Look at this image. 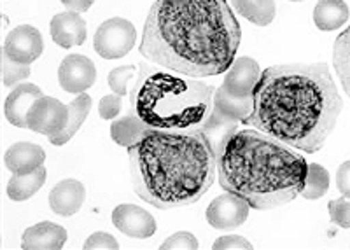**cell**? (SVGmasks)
Listing matches in <instances>:
<instances>
[{"instance_id":"24","label":"cell","mask_w":350,"mask_h":250,"mask_svg":"<svg viewBox=\"0 0 350 250\" xmlns=\"http://www.w3.org/2000/svg\"><path fill=\"white\" fill-rule=\"evenodd\" d=\"M329 189V171L319 163L308 165V173H306L305 187L301 191V196L305 199H319L323 198Z\"/></svg>"},{"instance_id":"19","label":"cell","mask_w":350,"mask_h":250,"mask_svg":"<svg viewBox=\"0 0 350 250\" xmlns=\"http://www.w3.org/2000/svg\"><path fill=\"white\" fill-rule=\"evenodd\" d=\"M350 16L345 0H319L314 9L315 27L323 32H333L342 28Z\"/></svg>"},{"instance_id":"29","label":"cell","mask_w":350,"mask_h":250,"mask_svg":"<svg viewBox=\"0 0 350 250\" xmlns=\"http://www.w3.org/2000/svg\"><path fill=\"white\" fill-rule=\"evenodd\" d=\"M121 105H123V100H121V95H118V93H112V95L104 96V98L100 100V104H98L100 117L105 121L114 120V117L120 115Z\"/></svg>"},{"instance_id":"11","label":"cell","mask_w":350,"mask_h":250,"mask_svg":"<svg viewBox=\"0 0 350 250\" xmlns=\"http://www.w3.org/2000/svg\"><path fill=\"white\" fill-rule=\"evenodd\" d=\"M112 224L123 234L130 238H151L156 233V221L148 210L131 205V203H123L112 210Z\"/></svg>"},{"instance_id":"17","label":"cell","mask_w":350,"mask_h":250,"mask_svg":"<svg viewBox=\"0 0 350 250\" xmlns=\"http://www.w3.org/2000/svg\"><path fill=\"white\" fill-rule=\"evenodd\" d=\"M5 167L14 175H23L36 171L37 168L44 167L46 152L40 145L30 142H18L8 149L4 156Z\"/></svg>"},{"instance_id":"18","label":"cell","mask_w":350,"mask_h":250,"mask_svg":"<svg viewBox=\"0 0 350 250\" xmlns=\"http://www.w3.org/2000/svg\"><path fill=\"white\" fill-rule=\"evenodd\" d=\"M92 96L88 95V93H81V95H77V98L72 100L70 104H68L67 126L58 135L49 137V142L53 145H65V143L70 142L72 137L76 135L84 121H86L88 114L92 111Z\"/></svg>"},{"instance_id":"26","label":"cell","mask_w":350,"mask_h":250,"mask_svg":"<svg viewBox=\"0 0 350 250\" xmlns=\"http://www.w3.org/2000/svg\"><path fill=\"white\" fill-rule=\"evenodd\" d=\"M2 65H4V84L8 87H12L14 84L23 83L25 79L30 77V65L18 64L11 60L5 53H2Z\"/></svg>"},{"instance_id":"7","label":"cell","mask_w":350,"mask_h":250,"mask_svg":"<svg viewBox=\"0 0 350 250\" xmlns=\"http://www.w3.org/2000/svg\"><path fill=\"white\" fill-rule=\"evenodd\" d=\"M68 121V105L62 104L60 100L53 96H40L36 100L30 112L27 115V128L28 130L40 133L46 137H55L64 128L67 126Z\"/></svg>"},{"instance_id":"27","label":"cell","mask_w":350,"mask_h":250,"mask_svg":"<svg viewBox=\"0 0 350 250\" xmlns=\"http://www.w3.org/2000/svg\"><path fill=\"white\" fill-rule=\"evenodd\" d=\"M331 223L342 230H350V199L342 196L338 199H331L327 205Z\"/></svg>"},{"instance_id":"30","label":"cell","mask_w":350,"mask_h":250,"mask_svg":"<svg viewBox=\"0 0 350 250\" xmlns=\"http://www.w3.org/2000/svg\"><path fill=\"white\" fill-rule=\"evenodd\" d=\"M84 249L86 250H98V249H104V250H112V249H120V243L118 240L109 233H93L90 238L84 242Z\"/></svg>"},{"instance_id":"9","label":"cell","mask_w":350,"mask_h":250,"mask_svg":"<svg viewBox=\"0 0 350 250\" xmlns=\"http://www.w3.org/2000/svg\"><path fill=\"white\" fill-rule=\"evenodd\" d=\"M249 210H251V207L245 199L226 193V195L217 196L208 205L205 217L212 227L228 231L242 226L249 217Z\"/></svg>"},{"instance_id":"4","label":"cell","mask_w":350,"mask_h":250,"mask_svg":"<svg viewBox=\"0 0 350 250\" xmlns=\"http://www.w3.org/2000/svg\"><path fill=\"white\" fill-rule=\"evenodd\" d=\"M308 163L287 143L256 128H235L217 147V179L254 210L287 205L305 187Z\"/></svg>"},{"instance_id":"28","label":"cell","mask_w":350,"mask_h":250,"mask_svg":"<svg viewBox=\"0 0 350 250\" xmlns=\"http://www.w3.org/2000/svg\"><path fill=\"white\" fill-rule=\"evenodd\" d=\"M161 249L195 250L198 249V240H196L191 233L180 231V233H175L172 234V236H168V238L161 243Z\"/></svg>"},{"instance_id":"5","label":"cell","mask_w":350,"mask_h":250,"mask_svg":"<svg viewBox=\"0 0 350 250\" xmlns=\"http://www.w3.org/2000/svg\"><path fill=\"white\" fill-rule=\"evenodd\" d=\"M215 87L196 77L140 64L130 89L131 112L149 130H203L214 111Z\"/></svg>"},{"instance_id":"10","label":"cell","mask_w":350,"mask_h":250,"mask_svg":"<svg viewBox=\"0 0 350 250\" xmlns=\"http://www.w3.org/2000/svg\"><path fill=\"white\" fill-rule=\"evenodd\" d=\"M96 81V68L88 56L68 55L58 68V83L67 93H86Z\"/></svg>"},{"instance_id":"34","label":"cell","mask_w":350,"mask_h":250,"mask_svg":"<svg viewBox=\"0 0 350 250\" xmlns=\"http://www.w3.org/2000/svg\"><path fill=\"white\" fill-rule=\"evenodd\" d=\"M293 2H301V0H293Z\"/></svg>"},{"instance_id":"20","label":"cell","mask_w":350,"mask_h":250,"mask_svg":"<svg viewBox=\"0 0 350 250\" xmlns=\"http://www.w3.org/2000/svg\"><path fill=\"white\" fill-rule=\"evenodd\" d=\"M149 128L142 123L135 112H130L121 120L114 121L111 126V137L118 145L130 149L131 145L139 143L146 137Z\"/></svg>"},{"instance_id":"23","label":"cell","mask_w":350,"mask_h":250,"mask_svg":"<svg viewBox=\"0 0 350 250\" xmlns=\"http://www.w3.org/2000/svg\"><path fill=\"white\" fill-rule=\"evenodd\" d=\"M333 65L343 92L350 96V27L334 39Z\"/></svg>"},{"instance_id":"22","label":"cell","mask_w":350,"mask_h":250,"mask_svg":"<svg viewBox=\"0 0 350 250\" xmlns=\"http://www.w3.org/2000/svg\"><path fill=\"white\" fill-rule=\"evenodd\" d=\"M237 12L247 21L267 27L275 18V0H231Z\"/></svg>"},{"instance_id":"13","label":"cell","mask_w":350,"mask_h":250,"mask_svg":"<svg viewBox=\"0 0 350 250\" xmlns=\"http://www.w3.org/2000/svg\"><path fill=\"white\" fill-rule=\"evenodd\" d=\"M49 32L60 48L70 49L74 46H81L86 40V23L79 12L65 11L53 16Z\"/></svg>"},{"instance_id":"32","label":"cell","mask_w":350,"mask_h":250,"mask_svg":"<svg viewBox=\"0 0 350 250\" xmlns=\"http://www.w3.org/2000/svg\"><path fill=\"white\" fill-rule=\"evenodd\" d=\"M336 187L342 196L350 199V159L340 165L338 171H336Z\"/></svg>"},{"instance_id":"8","label":"cell","mask_w":350,"mask_h":250,"mask_svg":"<svg viewBox=\"0 0 350 250\" xmlns=\"http://www.w3.org/2000/svg\"><path fill=\"white\" fill-rule=\"evenodd\" d=\"M44 51V40L40 32L32 25H20V27L12 28L9 36L5 37L4 53L11 60L18 64L30 65Z\"/></svg>"},{"instance_id":"2","label":"cell","mask_w":350,"mask_h":250,"mask_svg":"<svg viewBox=\"0 0 350 250\" xmlns=\"http://www.w3.org/2000/svg\"><path fill=\"white\" fill-rule=\"evenodd\" d=\"M343 100L327 64H282L261 70L243 124L315 154L338 123Z\"/></svg>"},{"instance_id":"25","label":"cell","mask_w":350,"mask_h":250,"mask_svg":"<svg viewBox=\"0 0 350 250\" xmlns=\"http://www.w3.org/2000/svg\"><path fill=\"white\" fill-rule=\"evenodd\" d=\"M139 67L137 65H123V67H118L114 70L109 72L107 76V84L112 89V93H118V95L124 96L128 93V83L131 81V77L135 76Z\"/></svg>"},{"instance_id":"31","label":"cell","mask_w":350,"mask_h":250,"mask_svg":"<svg viewBox=\"0 0 350 250\" xmlns=\"http://www.w3.org/2000/svg\"><path fill=\"white\" fill-rule=\"evenodd\" d=\"M214 249H224V250H239V249H252V243L247 242L243 236H237V234H230V236H221L215 240Z\"/></svg>"},{"instance_id":"16","label":"cell","mask_w":350,"mask_h":250,"mask_svg":"<svg viewBox=\"0 0 350 250\" xmlns=\"http://www.w3.org/2000/svg\"><path fill=\"white\" fill-rule=\"evenodd\" d=\"M67 242L65 227L44 221L28 227L21 236V249L25 250H60Z\"/></svg>"},{"instance_id":"21","label":"cell","mask_w":350,"mask_h":250,"mask_svg":"<svg viewBox=\"0 0 350 250\" xmlns=\"http://www.w3.org/2000/svg\"><path fill=\"white\" fill-rule=\"evenodd\" d=\"M46 177H48V171H46L44 167L37 168L36 171H30V173H12L11 180H9L8 184V196L12 202H25V199H30L36 195L37 191L44 186Z\"/></svg>"},{"instance_id":"12","label":"cell","mask_w":350,"mask_h":250,"mask_svg":"<svg viewBox=\"0 0 350 250\" xmlns=\"http://www.w3.org/2000/svg\"><path fill=\"white\" fill-rule=\"evenodd\" d=\"M259 76H261V68H259L258 61L249 56H240V58H235V61L226 70L224 83L221 86L230 95L247 98V96H252Z\"/></svg>"},{"instance_id":"15","label":"cell","mask_w":350,"mask_h":250,"mask_svg":"<svg viewBox=\"0 0 350 250\" xmlns=\"http://www.w3.org/2000/svg\"><path fill=\"white\" fill-rule=\"evenodd\" d=\"M86 199V189L83 182L76 179H65L56 184L49 193V207L62 217L77 214Z\"/></svg>"},{"instance_id":"3","label":"cell","mask_w":350,"mask_h":250,"mask_svg":"<svg viewBox=\"0 0 350 250\" xmlns=\"http://www.w3.org/2000/svg\"><path fill=\"white\" fill-rule=\"evenodd\" d=\"M128 154L135 195L159 210L193 205L215 182L217 151L203 130H149Z\"/></svg>"},{"instance_id":"6","label":"cell","mask_w":350,"mask_h":250,"mask_svg":"<svg viewBox=\"0 0 350 250\" xmlns=\"http://www.w3.org/2000/svg\"><path fill=\"white\" fill-rule=\"evenodd\" d=\"M137 42L135 27L124 18H111L96 28L93 48L105 60L123 58Z\"/></svg>"},{"instance_id":"1","label":"cell","mask_w":350,"mask_h":250,"mask_svg":"<svg viewBox=\"0 0 350 250\" xmlns=\"http://www.w3.org/2000/svg\"><path fill=\"white\" fill-rule=\"evenodd\" d=\"M242 28L228 0H154L140 55L183 76H221L235 61Z\"/></svg>"},{"instance_id":"33","label":"cell","mask_w":350,"mask_h":250,"mask_svg":"<svg viewBox=\"0 0 350 250\" xmlns=\"http://www.w3.org/2000/svg\"><path fill=\"white\" fill-rule=\"evenodd\" d=\"M95 0H62V4L68 9V11L76 12H86L88 9L92 8Z\"/></svg>"},{"instance_id":"14","label":"cell","mask_w":350,"mask_h":250,"mask_svg":"<svg viewBox=\"0 0 350 250\" xmlns=\"http://www.w3.org/2000/svg\"><path fill=\"white\" fill-rule=\"evenodd\" d=\"M42 96L40 87L36 84L30 83H21L14 86L9 96L5 98L4 112L5 117H8L9 123L12 126L18 128H27V115L32 109V105L36 104V100H39Z\"/></svg>"}]
</instances>
